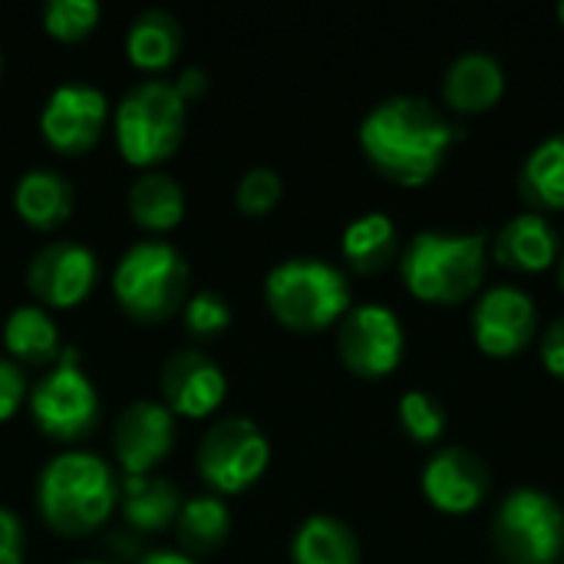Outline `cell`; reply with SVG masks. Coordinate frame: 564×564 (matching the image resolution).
I'll return each instance as SVG.
<instances>
[{
    "label": "cell",
    "mask_w": 564,
    "mask_h": 564,
    "mask_svg": "<svg viewBox=\"0 0 564 564\" xmlns=\"http://www.w3.org/2000/svg\"><path fill=\"white\" fill-rule=\"evenodd\" d=\"M357 139L383 178L420 188L443 169L459 129L420 96H390L364 116Z\"/></svg>",
    "instance_id": "cell-1"
},
{
    "label": "cell",
    "mask_w": 564,
    "mask_h": 564,
    "mask_svg": "<svg viewBox=\"0 0 564 564\" xmlns=\"http://www.w3.org/2000/svg\"><path fill=\"white\" fill-rule=\"evenodd\" d=\"M36 509L50 532L63 539H86L99 532L119 509V479L96 453H56L40 469Z\"/></svg>",
    "instance_id": "cell-2"
},
{
    "label": "cell",
    "mask_w": 564,
    "mask_h": 564,
    "mask_svg": "<svg viewBox=\"0 0 564 564\" xmlns=\"http://www.w3.org/2000/svg\"><path fill=\"white\" fill-rule=\"evenodd\" d=\"M489 235H449L420 231L400 254V274L406 291L426 304H463L486 281Z\"/></svg>",
    "instance_id": "cell-3"
},
{
    "label": "cell",
    "mask_w": 564,
    "mask_h": 564,
    "mask_svg": "<svg viewBox=\"0 0 564 564\" xmlns=\"http://www.w3.org/2000/svg\"><path fill=\"white\" fill-rule=\"evenodd\" d=\"M188 294L192 268L169 241H135L112 268V297L135 324H165L182 314Z\"/></svg>",
    "instance_id": "cell-4"
},
{
    "label": "cell",
    "mask_w": 564,
    "mask_h": 564,
    "mask_svg": "<svg viewBox=\"0 0 564 564\" xmlns=\"http://www.w3.org/2000/svg\"><path fill=\"white\" fill-rule=\"evenodd\" d=\"M264 304L274 321L297 334H317L344 321L350 304L347 274L321 258H288L264 278Z\"/></svg>",
    "instance_id": "cell-5"
},
{
    "label": "cell",
    "mask_w": 564,
    "mask_h": 564,
    "mask_svg": "<svg viewBox=\"0 0 564 564\" xmlns=\"http://www.w3.org/2000/svg\"><path fill=\"white\" fill-rule=\"evenodd\" d=\"M185 126L188 102L165 79L135 83L112 109V132L122 162L145 172L178 152Z\"/></svg>",
    "instance_id": "cell-6"
},
{
    "label": "cell",
    "mask_w": 564,
    "mask_h": 564,
    "mask_svg": "<svg viewBox=\"0 0 564 564\" xmlns=\"http://www.w3.org/2000/svg\"><path fill=\"white\" fill-rule=\"evenodd\" d=\"M195 466H198L202 482L215 496H221V499L241 496L254 482H261V476L268 473L271 443L254 420L225 416L205 430L198 453H195Z\"/></svg>",
    "instance_id": "cell-7"
},
{
    "label": "cell",
    "mask_w": 564,
    "mask_h": 564,
    "mask_svg": "<svg viewBox=\"0 0 564 564\" xmlns=\"http://www.w3.org/2000/svg\"><path fill=\"white\" fill-rule=\"evenodd\" d=\"M492 542L506 564H558L564 552L562 506L542 489H516L492 519Z\"/></svg>",
    "instance_id": "cell-8"
},
{
    "label": "cell",
    "mask_w": 564,
    "mask_h": 564,
    "mask_svg": "<svg viewBox=\"0 0 564 564\" xmlns=\"http://www.w3.org/2000/svg\"><path fill=\"white\" fill-rule=\"evenodd\" d=\"M36 430L53 443H83L99 423V393L76 350H63L59 364L46 370L26 397Z\"/></svg>",
    "instance_id": "cell-9"
},
{
    "label": "cell",
    "mask_w": 564,
    "mask_h": 564,
    "mask_svg": "<svg viewBox=\"0 0 564 564\" xmlns=\"http://www.w3.org/2000/svg\"><path fill=\"white\" fill-rule=\"evenodd\" d=\"M406 334L387 304H357L337 324V354L364 380L390 377L403 364Z\"/></svg>",
    "instance_id": "cell-10"
},
{
    "label": "cell",
    "mask_w": 564,
    "mask_h": 564,
    "mask_svg": "<svg viewBox=\"0 0 564 564\" xmlns=\"http://www.w3.org/2000/svg\"><path fill=\"white\" fill-rule=\"evenodd\" d=\"M109 99L93 83L56 86L40 109V135L56 155H86L106 132Z\"/></svg>",
    "instance_id": "cell-11"
},
{
    "label": "cell",
    "mask_w": 564,
    "mask_h": 564,
    "mask_svg": "<svg viewBox=\"0 0 564 564\" xmlns=\"http://www.w3.org/2000/svg\"><path fill=\"white\" fill-rule=\"evenodd\" d=\"M99 281L96 254L79 241H50L26 264V288L46 311H69L83 304Z\"/></svg>",
    "instance_id": "cell-12"
},
{
    "label": "cell",
    "mask_w": 564,
    "mask_h": 564,
    "mask_svg": "<svg viewBox=\"0 0 564 564\" xmlns=\"http://www.w3.org/2000/svg\"><path fill=\"white\" fill-rule=\"evenodd\" d=\"M539 334L535 301L512 284H496L473 307V340L486 357L506 360L522 354Z\"/></svg>",
    "instance_id": "cell-13"
},
{
    "label": "cell",
    "mask_w": 564,
    "mask_h": 564,
    "mask_svg": "<svg viewBox=\"0 0 564 564\" xmlns=\"http://www.w3.org/2000/svg\"><path fill=\"white\" fill-rule=\"evenodd\" d=\"M159 393L175 420H208L228 397V377L208 354L188 347L162 364Z\"/></svg>",
    "instance_id": "cell-14"
},
{
    "label": "cell",
    "mask_w": 564,
    "mask_h": 564,
    "mask_svg": "<svg viewBox=\"0 0 564 564\" xmlns=\"http://www.w3.org/2000/svg\"><path fill=\"white\" fill-rule=\"evenodd\" d=\"M175 449V416L159 400L129 403L112 426V453L122 476H152Z\"/></svg>",
    "instance_id": "cell-15"
},
{
    "label": "cell",
    "mask_w": 564,
    "mask_h": 564,
    "mask_svg": "<svg viewBox=\"0 0 564 564\" xmlns=\"http://www.w3.org/2000/svg\"><path fill=\"white\" fill-rule=\"evenodd\" d=\"M423 496L443 516H469L489 496V466L463 446H446L433 453L423 466Z\"/></svg>",
    "instance_id": "cell-16"
},
{
    "label": "cell",
    "mask_w": 564,
    "mask_h": 564,
    "mask_svg": "<svg viewBox=\"0 0 564 564\" xmlns=\"http://www.w3.org/2000/svg\"><path fill=\"white\" fill-rule=\"evenodd\" d=\"M496 261L525 274L549 271L555 261H562V241L555 225L542 212H522L502 225L496 235Z\"/></svg>",
    "instance_id": "cell-17"
},
{
    "label": "cell",
    "mask_w": 564,
    "mask_h": 564,
    "mask_svg": "<svg viewBox=\"0 0 564 564\" xmlns=\"http://www.w3.org/2000/svg\"><path fill=\"white\" fill-rule=\"evenodd\" d=\"M506 93V69L486 50H469L456 56L443 79V99L466 116L492 109Z\"/></svg>",
    "instance_id": "cell-18"
},
{
    "label": "cell",
    "mask_w": 564,
    "mask_h": 564,
    "mask_svg": "<svg viewBox=\"0 0 564 564\" xmlns=\"http://www.w3.org/2000/svg\"><path fill=\"white\" fill-rule=\"evenodd\" d=\"M76 205L73 182L56 169H30L17 178L13 212L33 231H56L69 221Z\"/></svg>",
    "instance_id": "cell-19"
},
{
    "label": "cell",
    "mask_w": 564,
    "mask_h": 564,
    "mask_svg": "<svg viewBox=\"0 0 564 564\" xmlns=\"http://www.w3.org/2000/svg\"><path fill=\"white\" fill-rule=\"evenodd\" d=\"M3 347L17 367H56L63 357V340L53 314L40 304H20L3 321Z\"/></svg>",
    "instance_id": "cell-20"
},
{
    "label": "cell",
    "mask_w": 564,
    "mask_h": 564,
    "mask_svg": "<svg viewBox=\"0 0 564 564\" xmlns=\"http://www.w3.org/2000/svg\"><path fill=\"white\" fill-rule=\"evenodd\" d=\"M182 509L178 489L162 476H126L119 482V512L132 532L155 535L175 525Z\"/></svg>",
    "instance_id": "cell-21"
},
{
    "label": "cell",
    "mask_w": 564,
    "mask_h": 564,
    "mask_svg": "<svg viewBox=\"0 0 564 564\" xmlns=\"http://www.w3.org/2000/svg\"><path fill=\"white\" fill-rule=\"evenodd\" d=\"M129 218L149 235H169L185 218V188L169 172H142L126 195Z\"/></svg>",
    "instance_id": "cell-22"
},
{
    "label": "cell",
    "mask_w": 564,
    "mask_h": 564,
    "mask_svg": "<svg viewBox=\"0 0 564 564\" xmlns=\"http://www.w3.org/2000/svg\"><path fill=\"white\" fill-rule=\"evenodd\" d=\"M185 43V30L169 10H142L126 30V59L142 73L169 69Z\"/></svg>",
    "instance_id": "cell-23"
},
{
    "label": "cell",
    "mask_w": 564,
    "mask_h": 564,
    "mask_svg": "<svg viewBox=\"0 0 564 564\" xmlns=\"http://www.w3.org/2000/svg\"><path fill=\"white\" fill-rule=\"evenodd\" d=\"M172 532H175L178 552H185L192 558H208L231 535V509L215 492L192 496L188 502H182Z\"/></svg>",
    "instance_id": "cell-24"
},
{
    "label": "cell",
    "mask_w": 564,
    "mask_h": 564,
    "mask_svg": "<svg viewBox=\"0 0 564 564\" xmlns=\"http://www.w3.org/2000/svg\"><path fill=\"white\" fill-rule=\"evenodd\" d=\"M340 251H344V261L357 274H367L370 278V274L387 271L397 261V254H400V231H397V225H393L390 215L367 212V215L354 218L344 228Z\"/></svg>",
    "instance_id": "cell-25"
},
{
    "label": "cell",
    "mask_w": 564,
    "mask_h": 564,
    "mask_svg": "<svg viewBox=\"0 0 564 564\" xmlns=\"http://www.w3.org/2000/svg\"><path fill=\"white\" fill-rule=\"evenodd\" d=\"M294 564H360V542L354 529L334 516H311L291 539Z\"/></svg>",
    "instance_id": "cell-26"
},
{
    "label": "cell",
    "mask_w": 564,
    "mask_h": 564,
    "mask_svg": "<svg viewBox=\"0 0 564 564\" xmlns=\"http://www.w3.org/2000/svg\"><path fill=\"white\" fill-rule=\"evenodd\" d=\"M522 195L535 208H564V132L542 139L522 165Z\"/></svg>",
    "instance_id": "cell-27"
},
{
    "label": "cell",
    "mask_w": 564,
    "mask_h": 564,
    "mask_svg": "<svg viewBox=\"0 0 564 564\" xmlns=\"http://www.w3.org/2000/svg\"><path fill=\"white\" fill-rule=\"evenodd\" d=\"M102 17L96 0H46L43 3V30L59 43L86 40Z\"/></svg>",
    "instance_id": "cell-28"
},
{
    "label": "cell",
    "mask_w": 564,
    "mask_h": 564,
    "mask_svg": "<svg viewBox=\"0 0 564 564\" xmlns=\"http://www.w3.org/2000/svg\"><path fill=\"white\" fill-rule=\"evenodd\" d=\"M397 416H400V426L403 433L413 440V443H436L446 430V410L443 403L426 393V390H406L400 397V406H397Z\"/></svg>",
    "instance_id": "cell-29"
},
{
    "label": "cell",
    "mask_w": 564,
    "mask_h": 564,
    "mask_svg": "<svg viewBox=\"0 0 564 564\" xmlns=\"http://www.w3.org/2000/svg\"><path fill=\"white\" fill-rule=\"evenodd\" d=\"M231 324V307L228 301L205 288V291H192L185 307H182V327L192 340H212L218 334H225Z\"/></svg>",
    "instance_id": "cell-30"
},
{
    "label": "cell",
    "mask_w": 564,
    "mask_h": 564,
    "mask_svg": "<svg viewBox=\"0 0 564 564\" xmlns=\"http://www.w3.org/2000/svg\"><path fill=\"white\" fill-rule=\"evenodd\" d=\"M281 195H284L281 175H278L274 169L258 165V169H248V172L238 178L235 205H238V212L248 215V218H264V215H271V212L278 208Z\"/></svg>",
    "instance_id": "cell-31"
},
{
    "label": "cell",
    "mask_w": 564,
    "mask_h": 564,
    "mask_svg": "<svg viewBox=\"0 0 564 564\" xmlns=\"http://www.w3.org/2000/svg\"><path fill=\"white\" fill-rule=\"evenodd\" d=\"M26 373L10 357H0V423L13 420L26 403Z\"/></svg>",
    "instance_id": "cell-32"
},
{
    "label": "cell",
    "mask_w": 564,
    "mask_h": 564,
    "mask_svg": "<svg viewBox=\"0 0 564 564\" xmlns=\"http://www.w3.org/2000/svg\"><path fill=\"white\" fill-rule=\"evenodd\" d=\"M23 558H26V529L10 509H0V564H23Z\"/></svg>",
    "instance_id": "cell-33"
},
{
    "label": "cell",
    "mask_w": 564,
    "mask_h": 564,
    "mask_svg": "<svg viewBox=\"0 0 564 564\" xmlns=\"http://www.w3.org/2000/svg\"><path fill=\"white\" fill-rule=\"evenodd\" d=\"M539 350H542V364H545V370H549L552 377L564 380V314L562 317H555V321L545 327Z\"/></svg>",
    "instance_id": "cell-34"
},
{
    "label": "cell",
    "mask_w": 564,
    "mask_h": 564,
    "mask_svg": "<svg viewBox=\"0 0 564 564\" xmlns=\"http://www.w3.org/2000/svg\"><path fill=\"white\" fill-rule=\"evenodd\" d=\"M172 86H175V93H178L185 102H195V99H202V96L208 93L212 79H208V73H205L202 66H185Z\"/></svg>",
    "instance_id": "cell-35"
},
{
    "label": "cell",
    "mask_w": 564,
    "mask_h": 564,
    "mask_svg": "<svg viewBox=\"0 0 564 564\" xmlns=\"http://www.w3.org/2000/svg\"><path fill=\"white\" fill-rule=\"evenodd\" d=\"M135 564H202L198 558H192V555H185V552H178V549H152V552H145L142 558Z\"/></svg>",
    "instance_id": "cell-36"
},
{
    "label": "cell",
    "mask_w": 564,
    "mask_h": 564,
    "mask_svg": "<svg viewBox=\"0 0 564 564\" xmlns=\"http://www.w3.org/2000/svg\"><path fill=\"white\" fill-rule=\"evenodd\" d=\"M558 20H562V26H564V0L558 3Z\"/></svg>",
    "instance_id": "cell-37"
},
{
    "label": "cell",
    "mask_w": 564,
    "mask_h": 564,
    "mask_svg": "<svg viewBox=\"0 0 564 564\" xmlns=\"http://www.w3.org/2000/svg\"><path fill=\"white\" fill-rule=\"evenodd\" d=\"M562 288H564V251H562Z\"/></svg>",
    "instance_id": "cell-38"
},
{
    "label": "cell",
    "mask_w": 564,
    "mask_h": 564,
    "mask_svg": "<svg viewBox=\"0 0 564 564\" xmlns=\"http://www.w3.org/2000/svg\"><path fill=\"white\" fill-rule=\"evenodd\" d=\"M0 73H3V53H0Z\"/></svg>",
    "instance_id": "cell-39"
},
{
    "label": "cell",
    "mask_w": 564,
    "mask_h": 564,
    "mask_svg": "<svg viewBox=\"0 0 564 564\" xmlns=\"http://www.w3.org/2000/svg\"><path fill=\"white\" fill-rule=\"evenodd\" d=\"M76 564H106V562H76Z\"/></svg>",
    "instance_id": "cell-40"
}]
</instances>
